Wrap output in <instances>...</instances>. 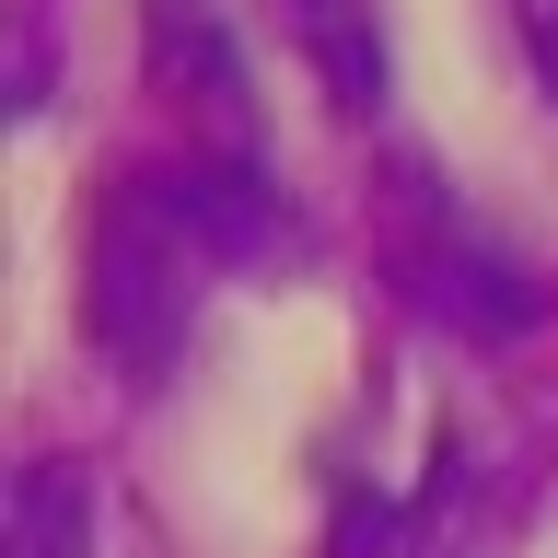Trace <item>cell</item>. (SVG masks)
<instances>
[{"label":"cell","mask_w":558,"mask_h":558,"mask_svg":"<svg viewBox=\"0 0 558 558\" xmlns=\"http://www.w3.org/2000/svg\"><path fill=\"white\" fill-rule=\"evenodd\" d=\"M408 279H418V303H430V314H453L465 338H512V326H535V314H547L535 268H523V256H500V244H488L465 209H442V198H418Z\"/></svg>","instance_id":"obj_2"},{"label":"cell","mask_w":558,"mask_h":558,"mask_svg":"<svg viewBox=\"0 0 558 558\" xmlns=\"http://www.w3.org/2000/svg\"><path fill=\"white\" fill-rule=\"evenodd\" d=\"M221 268V244L174 209L163 174H129L117 198L94 209V256H82V326H94L140 384H163V361L198 326V291Z\"/></svg>","instance_id":"obj_1"},{"label":"cell","mask_w":558,"mask_h":558,"mask_svg":"<svg viewBox=\"0 0 558 558\" xmlns=\"http://www.w3.org/2000/svg\"><path fill=\"white\" fill-rule=\"evenodd\" d=\"M94 535H105V488H94V465L35 453L24 477H12V512H0V558H94Z\"/></svg>","instance_id":"obj_4"},{"label":"cell","mask_w":558,"mask_h":558,"mask_svg":"<svg viewBox=\"0 0 558 558\" xmlns=\"http://www.w3.org/2000/svg\"><path fill=\"white\" fill-rule=\"evenodd\" d=\"M512 35H523V70H535V94L558 105V0H512Z\"/></svg>","instance_id":"obj_5"},{"label":"cell","mask_w":558,"mask_h":558,"mask_svg":"<svg viewBox=\"0 0 558 558\" xmlns=\"http://www.w3.org/2000/svg\"><path fill=\"white\" fill-rule=\"evenodd\" d=\"M279 35L303 47V70L349 117H373L396 94V59H384V0H279Z\"/></svg>","instance_id":"obj_3"}]
</instances>
